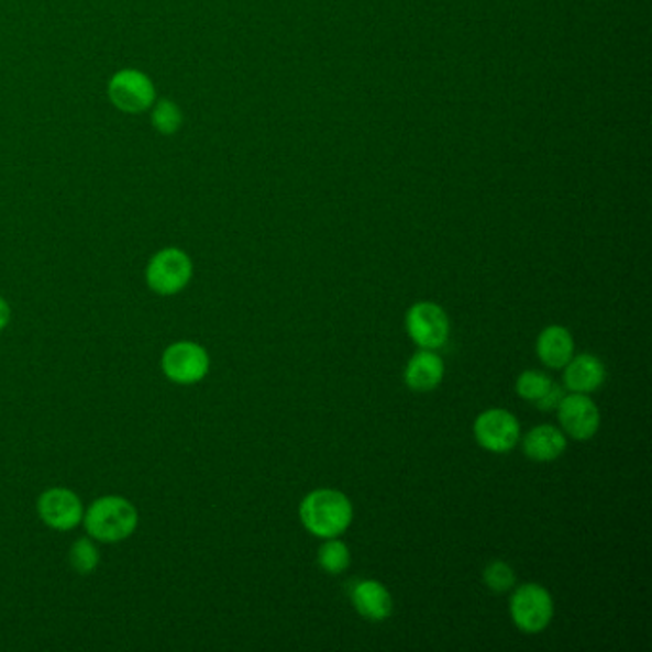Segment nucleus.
<instances>
[{
	"label": "nucleus",
	"mask_w": 652,
	"mask_h": 652,
	"mask_svg": "<svg viewBox=\"0 0 652 652\" xmlns=\"http://www.w3.org/2000/svg\"><path fill=\"white\" fill-rule=\"evenodd\" d=\"M140 524V515L131 499L102 496L85 509L82 527L96 543H119L129 540Z\"/></svg>",
	"instance_id": "f257e3e1"
},
{
	"label": "nucleus",
	"mask_w": 652,
	"mask_h": 652,
	"mask_svg": "<svg viewBox=\"0 0 652 652\" xmlns=\"http://www.w3.org/2000/svg\"><path fill=\"white\" fill-rule=\"evenodd\" d=\"M299 515L310 534L328 540L346 532V528L351 527L354 509L351 499L346 498L343 491L322 488L310 491L307 498L302 499Z\"/></svg>",
	"instance_id": "f03ea898"
},
{
	"label": "nucleus",
	"mask_w": 652,
	"mask_h": 652,
	"mask_svg": "<svg viewBox=\"0 0 652 652\" xmlns=\"http://www.w3.org/2000/svg\"><path fill=\"white\" fill-rule=\"evenodd\" d=\"M194 278L190 255L180 247H163L146 264V284L150 291L162 297L183 294Z\"/></svg>",
	"instance_id": "7ed1b4c3"
},
{
	"label": "nucleus",
	"mask_w": 652,
	"mask_h": 652,
	"mask_svg": "<svg viewBox=\"0 0 652 652\" xmlns=\"http://www.w3.org/2000/svg\"><path fill=\"white\" fill-rule=\"evenodd\" d=\"M211 369V356L196 341H176L162 354V372L170 383L190 387L206 379Z\"/></svg>",
	"instance_id": "20e7f679"
},
{
	"label": "nucleus",
	"mask_w": 652,
	"mask_h": 652,
	"mask_svg": "<svg viewBox=\"0 0 652 652\" xmlns=\"http://www.w3.org/2000/svg\"><path fill=\"white\" fill-rule=\"evenodd\" d=\"M110 102L123 113L139 115L152 110L157 100V90L150 75L140 69H121L108 82Z\"/></svg>",
	"instance_id": "39448f33"
},
{
	"label": "nucleus",
	"mask_w": 652,
	"mask_h": 652,
	"mask_svg": "<svg viewBox=\"0 0 652 652\" xmlns=\"http://www.w3.org/2000/svg\"><path fill=\"white\" fill-rule=\"evenodd\" d=\"M511 618L524 633H540L551 623L555 605L553 597L540 584H524L511 595Z\"/></svg>",
	"instance_id": "423d86ee"
},
{
	"label": "nucleus",
	"mask_w": 652,
	"mask_h": 652,
	"mask_svg": "<svg viewBox=\"0 0 652 652\" xmlns=\"http://www.w3.org/2000/svg\"><path fill=\"white\" fill-rule=\"evenodd\" d=\"M37 515L44 527L52 528L56 532H69L82 524L85 506L74 490L64 486H54L38 496Z\"/></svg>",
	"instance_id": "0eeeda50"
},
{
	"label": "nucleus",
	"mask_w": 652,
	"mask_h": 652,
	"mask_svg": "<svg viewBox=\"0 0 652 652\" xmlns=\"http://www.w3.org/2000/svg\"><path fill=\"white\" fill-rule=\"evenodd\" d=\"M406 330L410 333L411 341L419 349L436 351L446 345L450 338V320L434 302H416L406 314Z\"/></svg>",
	"instance_id": "6e6552de"
},
{
	"label": "nucleus",
	"mask_w": 652,
	"mask_h": 652,
	"mask_svg": "<svg viewBox=\"0 0 652 652\" xmlns=\"http://www.w3.org/2000/svg\"><path fill=\"white\" fill-rule=\"evenodd\" d=\"M475 439L484 450L494 454H506L513 450L521 439L519 419L515 418L511 411L501 408L483 411L475 421Z\"/></svg>",
	"instance_id": "1a4fd4ad"
},
{
	"label": "nucleus",
	"mask_w": 652,
	"mask_h": 652,
	"mask_svg": "<svg viewBox=\"0 0 652 652\" xmlns=\"http://www.w3.org/2000/svg\"><path fill=\"white\" fill-rule=\"evenodd\" d=\"M557 413L563 431L571 439L579 440V442L594 439L601 426V413H599L597 404L584 393L563 396Z\"/></svg>",
	"instance_id": "9d476101"
},
{
	"label": "nucleus",
	"mask_w": 652,
	"mask_h": 652,
	"mask_svg": "<svg viewBox=\"0 0 652 652\" xmlns=\"http://www.w3.org/2000/svg\"><path fill=\"white\" fill-rule=\"evenodd\" d=\"M351 599L358 615L372 622H383L393 615V597L389 589L375 579L356 582L351 589Z\"/></svg>",
	"instance_id": "9b49d317"
},
{
	"label": "nucleus",
	"mask_w": 652,
	"mask_h": 652,
	"mask_svg": "<svg viewBox=\"0 0 652 652\" xmlns=\"http://www.w3.org/2000/svg\"><path fill=\"white\" fill-rule=\"evenodd\" d=\"M442 377H444L442 358L436 352L427 351V349L416 352L404 372V382L416 393H431L442 383Z\"/></svg>",
	"instance_id": "f8f14e48"
},
{
	"label": "nucleus",
	"mask_w": 652,
	"mask_h": 652,
	"mask_svg": "<svg viewBox=\"0 0 652 652\" xmlns=\"http://www.w3.org/2000/svg\"><path fill=\"white\" fill-rule=\"evenodd\" d=\"M607 377V369L601 358L594 354H578L572 356L571 362L565 366L566 389L572 393H594L599 389Z\"/></svg>",
	"instance_id": "ddd939ff"
},
{
	"label": "nucleus",
	"mask_w": 652,
	"mask_h": 652,
	"mask_svg": "<svg viewBox=\"0 0 652 652\" xmlns=\"http://www.w3.org/2000/svg\"><path fill=\"white\" fill-rule=\"evenodd\" d=\"M522 450L528 460L553 462L565 454L566 434L553 426H538L522 440Z\"/></svg>",
	"instance_id": "4468645a"
},
{
	"label": "nucleus",
	"mask_w": 652,
	"mask_h": 652,
	"mask_svg": "<svg viewBox=\"0 0 652 652\" xmlns=\"http://www.w3.org/2000/svg\"><path fill=\"white\" fill-rule=\"evenodd\" d=\"M535 351L545 366L553 369L565 367L574 356V339L571 331L563 325L545 328L538 338Z\"/></svg>",
	"instance_id": "2eb2a0df"
},
{
	"label": "nucleus",
	"mask_w": 652,
	"mask_h": 652,
	"mask_svg": "<svg viewBox=\"0 0 652 652\" xmlns=\"http://www.w3.org/2000/svg\"><path fill=\"white\" fill-rule=\"evenodd\" d=\"M67 561H69V566L77 574L88 576V574H92L98 568V565H100V550H98L95 540L87 535V538H81V540L74 542V545L69 548Z\"/></svg>",
	"instance_id": "dca6fc26"
},
{
	"label": "nucleus",
	"mask_w": 652,
	"mask_h": 652,
	"mask_svg": "<svg viewBox=\"0 0 652 652\" xmlns=\"http://www.w3.org/2000/svg\"><path fill=\"white\" fill-rule=\"evenodd\" d=\"M150 111H152V125H154L155 131L162 132L165 136H173L183 129V110L178 108V103L173 102L169 98L155 100Z\"/></svg>",
	"instance_id": "f3484780"
},
{
	"label": "nucleus",
	"mask_w": 652,
	"mask_h": 652,
	"mask_svg": "<svg viewBox=\"0 0 652 652\" xmlns=\"http://www.w3.org/2000/svg\"><path fill=\"white\" fill-rule=\"evenodd\" d=\"M318 565L328 574H341L351 565V551L346 543L335 538H328L318 550Z\"/></svg>",
	"instance_id": "a211bd4d"
},
{
	"label": "nucleus",
	"mask_w": 652,
	"mask_h": 652,
	"mask_svg": "<svg viewBox=\"0 0 652 652\" xmlns=\"http://www.w3.org/2000/svg\"><path fill=\"white\" fill-rule=\"evenodd\" d=\"M553 379L550 375L538 372V369H527L519 375L517 379V393L521 398L528 400V402L538 404L542 400L543 396L548 395V390L553 387Z\"/></svg>",
	"instance_id": "6ab92c4d"
},
{
	"label": "nucleus",
	"mask_w": 652,
	"mask_h": 652,
	"mask_svg": "<svg viewBox=\"0 0 652 652\" xmlns=\"http://www.w3.org/2000/svg\"><path fill=\"white\" fill-rule=\"evenodd\" d=\"M484 584L494 594H506L515 586V571L504 561H491L483 572Z\"/></svg>",
	"instance_id": "aec40b11"
},
{
	"label": "nucleus",
	"mask_w": 652,
	"mask_h": 652,
	"mask_svg": "<svg viewBox=\"0 0 652 652\" xmlns=\"http://www.w3.org/2000/svg\"><path fill=\"white\" fill-rule=\"evenodd\" d=\"M563 396H565V390L561 389V385H557V383H553V387L548 390V395L543 396L542 400L535 404V406H538V410L540 411L557 410Z\"/></svg>",
	"instance_id": "412c9836"
},
{
	"label": "nucleus",
	"mask_w": 652,
	"mask_h": 652,
	"mask_svg": "<svg viewBox=\"0 0 652 652\" xmlns=\"http://www.w3.org/2000/svg\"><path fill=\"white\" fill-rule=\"evenodd\" d=\"M10 320H12V308L8 305L7 299L0 295V331L7 330Z\"/></svg>",
	"instance_id": "4be33fe9"
}]
</instances>
